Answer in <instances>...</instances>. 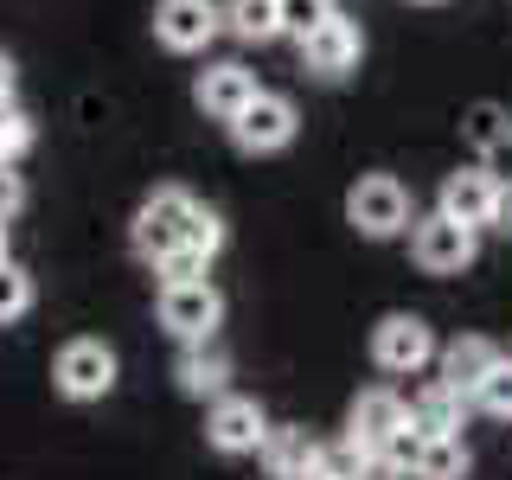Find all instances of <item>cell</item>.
I'll list each match as a JSON object with an SVG mask.
<instances>
[{
    "label": "cell",
    "instance_id": "6da1fadb",
    "mask_svg": "<svg viewBox=\"0 0 512 480\" xmlns=\"http://www.w3.org/2000/svg\"><path fill=\"white\" fill-rule=\"evenodd\" d=\"M199 212H205V205L192 199L186 186H154L148 199H141L135 224H128V244H135L141 263H154V269H160L173 250H186V244H192V224H199Z\"/></svg>",
    "mask_w": 512,
    "mask_h": 480
},
{
    "label": "cell",
    "instance_id": "7a4b0ae2",
    "mask_svg": "<svg viewBox=\"0 0 512 480\" xmlns=\"http://www.w3.org/2000/svg\"><path fill=\"white\" fill-rule=\"evenodd\" d=\"M346 224L359 237H372V244H384V237H404L416 212H410V186L391 180V173H365V180H352L346 192Z\"/></svg>",
    "mask_w": 512,
    "mask_h": 480
},
{
    "label": "cell",
    "instance_id": "3957f363",
    "mask_svg": "<svg viewBox=\"0 0 512 480\" xmlns=\"http://www.w3.org/2000/svg\"><path fill=\"white\" fill-rule=\"evenodd\" d=\"M116 372H122V365H116V346L77 333V340H64L58 359H52V391L71 397V404H96V397L116 391Z\"/></svg>",
    "mask_w": 512,
    "mask_h": 480
},
{
    "label": "cell",
    "instance_id": "277c9868",
    "mask_svg": "<svg viewBox=\"0 0 512 480\" xmlns=\"http://www.w3.org/2000/svg\"><path fill=\"white\" fill-rule=\"evenodd\" d=\"M154 314H160V327H167L180 346H192V340H218L224 295H218V288L205 282V276H192V282H160Z\"/></svg>",
    "mask_w": 512,
    "mask_h": 480
},
{
    "label": "cell",
    "instance_id": "5b68a950",
    "mask_svg": "<svg viewBox=\"0 0 512 480\" xmlns=\"http://www.w3.org/2000/svg\"><path fill=\"white\" fill-rule=\"evenodd\" d=\"M436 327L423 314H384L372 327V365L384 378H416L423 365H436Z\"/></svg>",
    "mask_w": 512,
    "mask_h": 480
},
{
    "label": "cell",
    "instance_id": "8992f818",
    "mask_svg": "<svg viewBox=\"0 0 512 480\" xmlns=\"http://www.w3.org/2000/svg\"><path fill=\"white\" fill-rule=\"evenodd\" d=\"M474 250H480V231H468V224H455L442 212L410 224V256H416L423 276H461V269L474 263Z\"/></svg>",
    "mask_w": 512,
    "mask_h": 480
},
{
    "label": "cell",
    "instance_id": "52a82bcc",
    "mask_svg": "<svg viewBox=\"0 0 512 480\" xmlns=\"http://www.w3.org/2000/svg\"><path fill=\"white\" fill-rule=\"evenodd\" d=\"M295 128H301V116H295V103H288L282 90H256L244 109H237V122H231V141L244 154H282L288 141H295Z\"/></svg>",
    "mask_w": 512,
    "mask_h": 480
},
{
    "label": "cell",
    "instance_id": "ba28073f",
    "mask_svg": "<svg viewBox=\"0 0 512 480\" xmlns=\"http://www.w3.org/2000/svg\"><path fill=\"white\" fill-rule=\"evenodd\" d=\"M218 32H224V7H218V0H160V7H154V39L167 45V52H180V58L205 52Z\"/></svg>",
    "mask_w": 512,
    "mask_h": 480
},
{
    "label": "cell",
    "instance_id": "9c48e42d",
    "mask_svg": "<svg viewBox=\"0 0 512 480\" xmlns=\"http://www.w3.org/2000/svg\"><path fill=\"white\" fill-rule=\"evenodd\" d=\"M359 58H365V32L346 13H327L301 39V71H314V77H346V71H359Z\"/></svg>",
    "mask_w": 512,
    "mask_h": 480
},
{
    "label": "cell",
    "instance_id": "30bf717a",
    "mask_svg": "<svg viewBox=\"0 0 512 480\" xmlns=\"http://www.w3.org/2000/svg\"><path fill=\"white\" fill-rule=\"evenodd\" d=\"M263 436H269V416H263V404H256V397L224 391L218 404H212V416H205V442H212L218 455H256V448H263Z\"/></svg>",
    "mask_w": 512,
    "mask_h": 480
},
{
    "label": "cell",
    "instance_id": "8fae6325",
    "mask_svg": "<svg viewBox=\"0 0 512 480\" xmlns=\"http://www.w3.org/2000/svg\"><path fill=\"white\" fill-rule=\"evenodd\" d=\"M493 205H500V173H487V167H455L436 192V212L468 224V231H487Z\"/></svg>",
    "mask_w": 512,
    "mask_h": 480
},
{
    "label": "cell",
    "instance_id": "7c38bea8",
    "mask_svg": "<svg viewBox=\"0 0 512 480\" xmlns=\"http://www.w3.org/2000/svg\"><path fill=\"white\" fill-rule=\"evenodd\" d=\"M256 90H263V84H256V71H250V64H237V58L205 64V71L192 77V103H199L212 122H224V128L237 122V109H244Z\"/></svg>",
    "mask_w": 512,
    "mask_h": 480
},
{
    "label": "cell",
    "instance_id": "4fadbf2b",
    "mask_svg": "<svg viewBox=\"0 0 512 480\" xmlns=\"http://www.w3.org/2000/svg\"><path fill=\"white\" fill-rule=\"evenodd\" d=\"M404 423H410V404L391 391V384H372V391H359V397H352V410H346V442L384 448Z\"/></svg>",
    "mask_w": 512,
    "mask_h": 480
},
{
    "label": "cell",
    "instance_id": "5bb4252c",
    "mask_svg": "<svg viewBox=\"0 0 512 480\" xmlns=\"http://www.w3.org/2000/svg\"><path fill=\"white\" fill-rule=\"evenodd\" d=\"M500 359H506V352L493 346V340H480V333H461V340H448V346L436 352V365H442V384H448V391H461L468 404H474V391L487 384V372H493Z\"/></svg>",
    "mask_w": 512,
    "mask_h": 480
},
{
    "label": "cell",
    "instance_id": "9a60e30c",
    "mask_svg": "<svg viewBox=\"0 0 512 480\" xmlns=\"http://www.w3.org/2000/svg\"><path fill=\"white\" fill-rule=\"evenodd\" d=\"M173 384H180L186 397H224V384H231V352L218 340H192L180 346V359H173Z\"/></svg>",
    "mask_w": 512,
    "mask_h": 480
},
{
    "label": "cell",
    "instance_id": "2e32d148",
    "mask_svg": "<svg viewBox=\"0 0 512 480\" xmlns=\"http://www.w3.org/2000/svg\"><path fill=\"white\" fill-rule=\"evenodd\" d=\"M256 455H263L269 480H314V474H320V442H314L301 423H282V429H269Z\"/></svg>",
    "mask_w": 512,
    "mask_h": 480
},
{
    "label": "cell",
    "instance_id": "e0dca14e",
    "mask_svg": "<svg viewBox=\"0 0 512 480\" xmlns=\"http://www.w3.org/2000/svg\"><path fill=\"white\" fill-rule=\"evenodd\" d=\"M461 423H468V397L448 391L442 378L410 397V429L416 436H461Z\"/></svg>",
    "mask_w": 512,
    "mask_h": 480
},
{
    "label": "cell",
    "instance_id": "ac0fdd59",
    "mask_svg": "<svg viewBox=\"0 0 512 480\" xmlns=\"http://www.w3.org/2000/svg\"><path fill=\"white\" fill-rule=\"evenodd\" d=\"M468 141H474V154L487 160V173L512 167V122H506L500 103H474L468 109Z\"/></svg>",
    "mask_w": 512,
    "mask_h": 480
},
{
    "label": "cell",
    "instance_id": "d6986e66",
    "mask_svg": "<svg viewBox=\"0 0 512 480\" xmlns=\"http://www.w3.org/2000/svg\"><path fill=\"white\" fill-rule=\"evenodd\" d=\"M224 32L244 45L282 39V0H224Z\"/></svg>",
    "mask_w": 512,
    "mask_h": 480
},
{
    "label": "cell",
    "instance_id": "ffe728a7",
    "mask_svg": "<svg viewBox=\"0 0 512 480\" xmlns=\"http://www.w3.org/2000/svg\"><path fill=\"white\" fill-rule=\"evenodd\" d=\"M474 468V455H468V442L461 436H423V448H416V480H468Z\"/></svg>",
    "mask_w": 512,
    "mask_h": 480
},
{
    "label": "cell",
    "instance_id": "44dd1931",
    "mask_svg": "<svg viewBox=\"0 0 512 480\" xmlns=\"http://www.w3.org/2000/svg\"><path fill=\"white\" fill-rule=\"evenodd\" d=\"M26 314H32V276L7 256V263H0V327H13V320H26Z\"/></svg>",
    "mask_w": 512,
    "mask_h": 480
},
{
    "label": "cell",
    "instance_id": "7402d4cb",
    "mask_svg": "<svg viewBox=\"0 0 512 480\" xmlns=\"http://www.w3.org/2000/svg\"><path fill=\"white\" fill-rule=\"evenodd\" d=\"M365 455H372V448H359V442H327V448H320V474H327V480H359L365 474Z\"/></svg>",
    "mask_w": 512,
    "mask_h": 480
},
{
    "label": "cell",
    "instance_id": "603a6c76",
    "mask_svg": "<svg viewBox=\"0 0 512 480\" xmlns=\"http://www.w3.org/2000/svg\"><path fill=\"white\" fill-rule=\"evenodd\" d=\"M333 13V0H282V39H308V32Z\"/></svg>",
    "mask_w": 512,
    "mask_h": 480
},
{
    "label": "cell",
    "instance_id": "cb8c5ba5",
    "mask_svg": "<svg viewBox=\"0 0 512 480\" xmlns=\"http://www.w3.org/2000/svg\"><path fill=\"white\" fill-rule=\"evenodd\" d=\"M474 404L487 410V416H512V359H500V365L487 372V384L474 391Z\"/></svg>",
    "mask_w": 512,
    "mask_h": 480
},
{
    "label": "cell",
    "instance_id": "d4e9b609",
    "mask_svg": "<svg viewBox=\"0 0 512 480\" xmlns=\"http://www.w3.org/2000/svg\"><path fill=\"white\" fill-rule=\"evenodd\" d=\"M20 205H26V180H20L13 167H0V224L20 212Z\"/></svg>",
    "mask_w": 512,
    "mask_h": 480
},
{
    "label": "cell",
    "instance_id": "484cf974",
    "mask_svg": "<svg viewBox=\"0 0 512 480\" xmlns=\"http://www.w3.org/2000/svg\"><path fill=\"white\" fill-rule=\"evenodd\" d=\"M487 231H506L512 237V186L500 180V205H493V224H487Z\"/></svg>",
    "mask_w": 512,
    "mask_h": 480
},
{
    "label": "cell",
    "instance_id": "4316f807",
    "mask_svg": "<svg viewBox=\"0 0 512 480\" xmlns=\"http://www.w3.org/2000/svg\"><path fill=\"white\" fill-rule=\"evenodd\" d=\"M0 263H7V224H0Z\"/></svg>",
    "mask_w": 512,
    "mask_h": 480
},
{
    "label": "cell",
    "instance_id": "83f0119b",
    "mask_svg": "<svg viewBox=\"0 0 512 480\" xmlns=\"http://www.w3.org/2000/svg\"><path fill=\"white\" fill-rule=\"evenodd\" d=\"M416 7H442V0H416Z\"/></svg>",
    "mask_w": 512,
    "mask_h": 480
},
{
    "label": "cell",
    "instance_id": "f1b7e54d",
    "mask_svg": "<svg viewBox=\"0 0 512 480\" xmlns=\"http://www.w3.org/2000/svg\"><path fill=\"white\" fill-rule=\"evenodd\" d=\"M314 480H327V474H314Z\"/></svg>",
    "mask_w": 512,
    "mask_h": 480
}]
</instances>
